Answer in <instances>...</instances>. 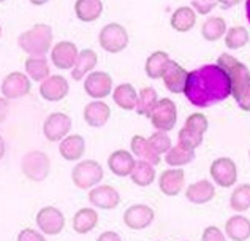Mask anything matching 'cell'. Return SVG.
<instances>
[{
    "instance_id": "obj_19",
    "label": "cell",
    "mask_w": 250,
    "mask_h": 241,
    "mask_svg": "<svg viewBox=\"0 0 250 241\" xmlns=\"http://www.w3.org/2000/svg\"><path fill=\"white\" fill-rule=\"evenodd\" d=\"M184 184H186V173L179 167L165 170L159 178V187L167 197H176V195H179L184 189Z\"/></svg>"
},
{
    "instance_id": "obj_11",
    "label": "cell",
    "mask_w": 250,
    "mask_h": 241,
    "mask_svg": "<svg viewBox=\"0 0 250 241\" xmlns=\"http://www.w3.org/2000/svg\"><path fill=\"white\" fill-rule=\"evenodd\" d=\"M71 119L65 113H51L43 122V135L51 143L62 141L70 133Z\"/></svg>"
},
{
    "instance_id": "obj_42",
    "label": "cell",
    "mask_w": 250,
    "mask_h": 241,
    "mask_svg": "<svg viewBox=\"0 0 250 241\" xmlns=\"http://www.w3.org/2000/svg\"><path fill=\"white\" fill-rule=\"evenodd\" d=\"M44 233L32 230V229H24L22 232H19L18 241H44Z\"/></svg>"
},
{
    "instance_id": "obj_7",
    "label": "cell",
    "mask_w": 250,
    "mask_h": 241,
    "mask_svg": "<svg viewBox=\"0 0 250 241\" xmlns=\"http://www.w3.org/2000/svg\"><path fill=\"white\" fill-rule=\"evenodd\" d=\"M21 172L27 179L42 182L49 176L51 172V160L48 154L42 151H30L22 157Z\"/></svg>"
},
{
    "instance_id": "obj_40",
    "label": "cell",
    "mask_w": 250,
    "mask_h": 241,
    "mask_svg": "<svg viewBox=\"0 0 250 241\" xmlns=\"http://www.w3.org/2000/svg\"><path fill=\"white\" fill-rule=\"evenodd\" d=\"M217 3H219V0H192L193 10L201 16L209 15V13L217 6Z\"/></svg>"
},
{
    "instance_id": "obj_44",
    "label": "cell",
    "mask_w": 250,
    "mask_h": 241,
    "mask_svg": "<svg viewBox=\"0 0 250 241\" xmlns=\"http://www.w3.org/2000/svg\"><path fill=\"white\" fill-rule=\"evenodd\" d=\"M241 2H242V0H219V3L222 5V8H223V10H229V8H233V6L239 5Z\"/></svg>"
},
{
    "instance_id": "obj_37",
    "label": "cell",
    "mask_w": 250,
    "mask_h": 241,
    "mask_svg": "<svg viewBox=\"0 0 250 241\" xmlns=\"http://www.w3.org/2000/svg\"><path fill=\"white\" fill-rule=\"evenodd\" d=\"M225 46L228 49H241L244 48L250 40V35L246 27L242 25H234V27H229L225 34Z\"/></svg>"
},
{
    "instance_id": "obj_34",
    "label": "cell",
    "mask_w": 250,
    "mask_h": 241,
    "mask_svg": "<svg viewBox=\"0 0 250 241\" xmlns=\"http://www.w3.org/2000/svg\"><path fill=\"white\" fill-rule=\"evenodd\" d=\"M195 159V149L177 143L165 154V162L169 167H184Z\"/></svg>"
},
{
    "instance_id": "obj_22",
    "label": "cell",
    "mask_w": 250,
    "mask_h": 241,
    "mask_svg": "<svg viewBox=\"0 0 250 241\" xmlns=\"http://www.w3.org/2000/svg\"><path fill=\"white\" fill-rule=\"evenodd\" d=\"M214 197H215V187L212 182H209L208 179L196 181L186 189V198L190 203H195V205H205Z\"/></svg>"
},
{
    "instance_id": "obj_12",
    "label": "cell",
    "mask_w": 250,
    "mask_h": 241,
    "mask_svg": "<svg viewBox=\"0 0 250 241\" xmlns=\"http://www.w3.org/2000/svg\"><path fill=\"white\" fill-rule=\"evenodd\" d=\"M84 90L94 100H102L113 90V78L106 71H90L84 80Z\"/></svg>"
},
{
    "instance_id": "obj_35",
    "label": "cell",
    "mask_w": 250,
    "mask_h": 241,
    "mask_svg": "<svg viewBox=\"0 0 250 241\" xmlns=\"http://www.w3.org/2000/svg\"><path fill=\"white\" fill-rule=\"evenodd\" d=\"M159 103V95H157V90L150 86H146L140 90L138 94V105H136V113L140 116H146L150 118L154 108Z\"/></svg>"
},
{
    "instance_id": "obj_21",
    "label": "cell",
    "mask_w": 250,
    "mask_h": 241,
    "mask_svg": "<svg viewBox=\"0 0 250 241\" xmlns=\"http://www.w3.org/2000/svg\"><path fill=\"white\" fill-rule=\"evenodd\" d=\"M84 121L90 127H103L111 118V108L103 100H94L84 107Z\"/></svg>"
},
{
    "instance_id": "obj_26",
    "label": "cell",
    "mask_w": 250,
    "mask_h": 241,
    "mask_svg": "<svg viewBox=\"0 0 250 241\" xmlns=\"http://www.w3.org/2000/svg\"><path fill=\"white\" fill-rule=\"evenodd\" d=\"M98 64V56L94 49H83L80 51L78 61L75 64V67L71 68V78L75 81H81L85 75H89L92 70L95 68V65Z\"/></svg>"
},
{
    "instance_id": "obj_47",
    "label": "cell",
    "mask_w": 250,
    "mask_h": 241,
    "mask_svg": "<svg viewBox=\"0 0 250 241\" xmlns=\"http://www.w3.org/2000/svg\"><path fill=\"white\" fill-rule=\"evenodd\" d=\"M249 157H250V151H249Z\"/></svg>"
},
{
    "instance_id": "obj_43",
    "label": "cell",
    "mask_w": 250,
    "mask_h": 241,
    "mask_svg": "<svg viewBox=\"0 0 250 241\" xmlns=\"http://www.w3.org/2000/svg\"><path fill=\"white\" fill-rule=\"evenodd\" d=\"M109 241V240H114V241H121V237L117 235L114 232H103L100 237H98V241Z\"/></svg>"
},
{
    "instance_id": "obj_36",
    "label": "cell",
    "mask_w": 250,
    "mask_h": 241,
    "mask_svg": "<svg viewBox=\"0 0 250 241\" xmlns=\"http://www.w3.org/2000/svg\"><path fill=\"white\" fill-rule=\"evenodd\" d=\"M152 164H149L146 160H136V165L133 168V172H131L130 178L131 181L135 182L136 186L140 187H147L154 182L155 179V170H154Z\"/></svg>"
},
{
    "instance_id": "obj_17",
    "label": "cell",
    "mask_w": 250,
    "mask_h": 241,
    "mask_svg": "<svg viewBox=\"0 0 250 241\" xmlns=\"http://www.w3.org/2000/svg\"><path fill=\"white\" fill-rule=\"evenodd\" d=\"M70 84L61 75L46 78L40 84V95L48 102H61L68 95Z\"/></svg>"
},
{
    "instance_id": "obj_14",
    "label": "cell",
    "mask_w": 250,
    "mask_h": 241,
    "mask_svg": "<svg viewBox=\"0 0 250 241\" xmlns=\"http://www.w3.org/2000/svg\"><path fill=\"white\" fill-rule=\"evenodd\" d=\"M155 213L150 206L138 203V205H131L127 208L124 213V224L128 227L130 230H143L149 227L154 222Z\"/></svg>"
},
{
    "instance_id": "obj_24",
    "label": "cell",
    "mask_w": 250,
    "mask_h": 241,
    "mask_svg": "<svg viewBox=\"0 0 250 241\" xmlns=\"http://www.w3.org/2000/svg\"><path fill=\"white\" fill-rule=\"evenodd\" d=\"M225 233L231 241H247L250 238V219L242 214H234L227 220Z\"/></svg>"
},
{
    "instance_id": "obj_48",
    "label": "cell",
    "mask_w": 250,
    "mask_h": 241,
    "mask_svg": "<svg viewBox=\"0 0 250 241\" xmlns=\"http://www.w3.org/2000/svg\"><path fill=\"white\" fill-rule=\"evenodd\" d=\"M2 2H5V0H2Z\"/></svg>"
},
{
    "instance_id": "obj_8",
    "label": "cell",
    "mask_w": 250,
    "mask_h": 241,
    "mask_svg": "<svg viewBox=\"0 0 250 241\" xmlns=\"http://www.w3.org/2000/svg\"><path fill=\"white\" fill-rule=\"evenodd\" d=\"M35 222H37V227L44 233V235L56 237L63 230L65 216H63V213L56 206H44L37 213Z\"/></svg>"
},
{
    "instance_id": "obj_15",
    "label": "cell",
    "mask_w": 250,
    "mask_h": 241,
    "mask_svg": "<svg viewBox=\"0 0 250 241\" xmlns=\"http://www.w3.org/2000/svg\"><path fill=\"white\" fill-rule=\"evenodd\" d=\"M80 56L78 46L73 42L62 40L54 44L51 49V61L59 70H70L75 67V64Z\"/></svg>"
},
{
    "instance_id": "obj_38",
    "label": "cell",
    "mask_w": 250,
    "mask_h": 241,
    "mask_svg": "<svg viewBox=\"0 0 250 241\" xmlns=\"http://www.w3.org/2000/svg\"><path fill=\"white\" fill-rule=\"evenodd\" d=\"M229 206L233 211L244 213L250 208V184H241L229 195Z\"/></svg>"
},
{
    "instance_id": "obj_6",
    "label": "cell",
    "mask_w": 250,
    "mask_h": 241,
    "mask_svg": "<svg viewBox=\"0 0 250 241\" xmlns=\"http://www.w3.org/2000/svg\"><path fill=\"white\" fill-rule=\"evenodd\" d=\"M103 168L95 160H83L75 165L71 172V181L81 191H89L103 179Z\"/></svg>"
},
{
    "instance_id": "obj_9",
    "label": "cell",
    "mask_w": 250,
    "mask_h": 241,
    "mask_svg": "<svg viewBox=\"0 0 250 241\" xmlns=\"http://www.w3.org/2000/svg\"><path fill=\"white\" fill-rule=\"evenodd\" d=\"M210 178L220 187H231L238 181V167H236L234 160L229 157H219L215 159L209 168Z\"/></svg>"
},
{
    "instance_id": "obj_31",
    "label": "cell",
    "mask_w": 250,
    "mask_h": 241,
    "mask_svg": "<svg viewBox=\"0 0 250 241\" xmlns=\"http://www.w3.org/2000/svg\"><path fill=\"white\" fill-rule=\"evenodd\" d=\"M24 67L32 81L42 83L46 78L51 76L49 62L44 56H29V59H25L24 62Z\"/></svg>"
},
{
    "instance_id": "obj_25",
    "label": "cell",
    "mask_w": 250,
    "mask_h": 241,
    "mask_svg": "<svg viewBox=\"0 0 250 241\" xmlns=\"http://www.w3.org/2000/svg\"><path fill=\"white\" fill-rule=\"evenodd\" d=\"M196 13L193 10V6H179L176 8L174 13L171 15V27H173L176 32H181V34H186V32H190L196 24Z\"/></svg>"
},
{
    "instance_id": "obj_41",
    "label": "cell",
    "mask_w": 250,
    "mask_h": 241,
    "mask_svg": "<svg viewBox=\"0 0 250 241\" xmlns=\"http://www.w3.org/2000/svg\"><path fill=\"white\" fill-rule=\"evenodd\" d=\"M201 240L203 241H225L227 237L223 235L219 227L210 225V227H208V229H205V232H203Z\"/></svg>"
},
{
    "instance_id": "obj_4",
    "label": "cell",
    "mask_w": 250,
    "mask_h": 241,
    "mask_svg": "<svg viewBox=\"0 0 250 241\" xmlns=\"http://www.w3.org/2000/svg\"><path fill=\"white\" fill-rule=\"evenodd\" d=\"M208 127H209L208 118L203 113L190 114L186 121V126L177 133V141L181 145H186L192 149L200 148L203 140H205V133L208 132Z\"/></svg>"
},
{
    "instance_id": "obj_2",
    "label": "cell",
    "mask_w": 250,
    "mask_h": 241,
    "mask_svg": "<svg viewBox=\"0 0 250 241\" xmlns=\"http://www.w3.org/2000/svg\"><path fill=\"white\" fill-rule=\"evenodd\" d=\"M217 64L227 70L231 80V95L242 111H250V70L246 64L236 59L234 56L223 53L219 56Z\"/></svg>"
},
{
    "instance_id": "obj_33",
    "label": "cell",
    "mask_w": 250,
    "mask_h": 241,
    "mask_svg": "<svg viewBox=\"0 0 250 241\" xmlns=\"http://www.w3.org/2000/svg\"><path fill=\"white\" fill-rule=\"evenodd\" d=\"M227 21L220 16H210L201 25V35L206 42H219L227 34Z\"/></svg>"
},
{
    "instance_id": "obj_16",
    "label": "cell",
    "mask_w": 250,
    "mask_h": 241,
    "mask_svg": "<svg viewBox=\"0 0 250 241\" xmlns=\"http://www.w3.org/2000/svg\"><path fill=\"white\" fill-rule=\"evenodd\" d=\"M89 203L100 210H116L121 203V195L113 186H95L89 191Z\"/></svg>"
},
{
    "instance_id": "obj_39",
    "label": "cell",
    "mask_w": 250,
    "mask_h": 241,
    "mask_svg": "<svg viewBox=\"0 0 250 241\" xmlns=\"http://www.w3.org/2000/svg\"><path fill=\"white\" fill-rule=\"evenodd\" d=\"M147 140L150 143V146L154 148V151L160 155L167 154L169 149L173 148L171 146V138L167 135V132H163V130H157V132H154Z\"/></svg>"
},
{
    "instance_id": "obj_45",
    "label": "cell",
    "mask_w": 250,
    "mask_h": 241,
    "mask_svg": "<svg viewBox=\"0 0 250 241\" xmlns=\"http://www.w3.org/2000/svg\"><path fill=\"white\" fill-rule=\"evenodd\" d=\"M29 2L34 5V6H43V5L48 3L49 0H29Z\"/></svg>"
},
{
    "instance_id": "obj_5",
    "label": "cell",
    "mask_w": 250,
    "mask_h": 241,
    "mask_svg": "<svg viewBox=\"0 0 250 241\" xmlns=\"http://www.w3.org/2000/svg\"><path fill=\"white\" fill-rule=\"evenodd\" d=\"M128 32L124 25L117 22H109L98 34V43L103 51L109 54H117L128 46Z\"/></svg>"
},
{
    "instance_id": "obj_28",
    "label": "cell",
    "mask_w": 250,
    "mask_h": 241,
    "mask_svg": "<svg viewBox=\"0 0 250 241\" xmlns=\"http://www.w3.org/2000/svg\"><path fill=\"white\" fill-rule=\"evenodd\" d=\"M130 148H131V153H133L138 159L146 160V162H149V164H152V165H159L162 162L160 154H157L154 151V148L150 146L149 140H146L141 135H135L133 138H131Z\"/></svg>"
},
{
    "instance_id": "obj_18",
    "label": "cell",
    "mask_w": 250,
    "mask_h": 241,
    "mask_svg": "<svg viewBox=\"0 0 250 241\" xmlns=\"http://www.w3.org/2000/svg\"><path fill=\"white\" fill-rule=\"evenodd\" d=\"M187 78H188V71L184 68L182 65L171 61L165 75L162 76V80L167 90H169L171 94H182L184 90H186Z\"/></svg>"
},
{
    "instance_id": "obj_13",
    "label": "cell",
    "mask_w": 250,
    "mask_h": 241,
    "mask_svg": "<svg viewBox=\"0 0 250 241\" xmlns=\"http://www.w3.org/2000/svg\"><path fill=\"white\" fill-rule=\"evenodd\" d=\"M30 76L21 73V71H13V73L6 75L2 81V95L5 99L15 100L25 97L30 92Z\"/></svg>"
},
{
    "instance_id": "obj_3",
    "label": "cell",
    "mask_w": 250,
    "mask_h": 241,
    "mask_svg": "<svg viewBox=\"0 0 250 241\" xmlns=\"http://www.w3.org/2000/svg\"><path fill=\"white\" fill-rule=\"evenodd\" d=\"M52 29L48 24H35L24 30L18 38V44L29 56H46L52 49Z\"/></svg>"
},
{
    "instance_id": "obj_30",
    "label": "cell",
    "mask_w": 250,
    "mask_h": 241,
    "mask_svg": "<svg viewBox=\"0 0 250 241\" xmlns=\"http://www.w3.org/2000/svg\"><path fill=\"white\" fill-rule=\"evenodd\" d=\"M113 100L121 110H125V111H133V110H136V105H138V94L130 83H124V84H119V86L114 89Z\"/></svg>"
},
{
    "instance_id": "obj_27",
    "label": "cell",
    "mask_w": 250,
    "mask_h": 241,
    "mask_svg": "<svg viewBox=\"0 0 250 241\" xmlns=\"http://www.w3.org/2000/svg\"><path fill=\"white\" fill-rule=\"evenodd\" d=\"M103 13L102 0H76L75 15L83 22H94Z\"/></svg>"
},
{
    "instance_id": "obj_29",
    "label": "cell",
    "mask_w": 250,
    "mask_h": 241,
    "mask_svg": "<svg viewBox=\"0 0 250 241\" xmlns=\"http://www.w3.org/2000/svg\"><path fill=\"white\" fill-rule=\"evenodd\" d=\"M98 224V213L94 208H81L73 216V230L80 235H87Z\"/></svg>"
},
{
    "instance_id": "obj_20",
    "label": "cell",
    "mask_w": 250,
    "mask_h": 241,
    "mask_svg": "<svg viewBox=\"0 0 250 241\" xmlns=\"http://www.w3.org/2000/svg\"><path fill=\"white\" fill-rule=\"evenodd\" d=\"M135 154H131L125 149H117L108 157V167L111 173H114L116 176H130L131 172L136 165V160L133 159Z\"/></svg>"
},
{
    "instance_id": "obj_32",
    "label": "cell",
    "mask_w": 250,
    "mask_h": 241,
    "mask_svg": "<svg viewBox=\"0 0 250 241\" xmlns=\"http://www.w3.org/2000/svg\"><path fill=\"white\" fill-rule=\"evenodd\" d=\"M169 62H171V59H169L168 53H165V51H155V53H152L147 57L146 65H144L146 75L150 78V80H159V78L165 75Z\"/></svg>"
},
{
    "instance_id": "obj_46",
    "label": "cell",
    "mask_w": 250,
    "mask_h": 241,
    "mask_svg": "<svg viewBox=\"0 0 250 241\" xmlns=\"http://www.w3.org/2000/svg\"><path fill=\"white\" fill-rule=\"evenodd\" d=\"M246 16H247V21L250 24V0H246Z\"/></svg>"
},
{
    "instance_id": "obj_10",
    "label": "cell",
    "mask_w": 250,
    "mask_h": 241,
    "mask_svg": "<svg viewBox=\"0 0 250 241\" xmlns=\"http://www.w3.org/2000/svg\"><path fill=\"white\" fill-rule=\"evenodd\" d=\"M149 119L155 127V130H163V132L173 130L177 121L176 103L171 99H160Z\"/></svg>"
},
{
    "instance_id": "obj_23",
    "label": "cell",
    "mask_w": 250,
    "mask_h": 241,
    "mask_svg": "<svg viewBox=\"0 0 250 241\" xmlns=\"http://www.w3.org/2000/svg\"><path fill=\"white\" fill-rule=\"evenodd\" d=\"M84 153H85V141L81 135H67L61 141V146H59V154L68 162L81 160Z\"/></svg>"
},
{
    "instance_id": "obj_1",
    "label": "cell",
    "mask_w": 250,
    "mask_h": 241,
    "mask_svg": "<svg viewBox=\"0 0 250 241\" xmlns=\"http://www.w3.org/2000/svg\"><path fill=\"white\" fill-rule=\"evenodd\" d=\"M184 95L196 108H208L225 102L231 95V80L219 64H208L188 71Z\"/></svg>"
}]
</instances>
